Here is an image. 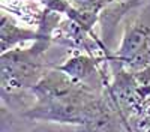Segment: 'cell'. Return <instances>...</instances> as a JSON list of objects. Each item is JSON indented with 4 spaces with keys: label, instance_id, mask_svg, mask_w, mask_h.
<instances>
[{
    "label": "cell",
    "instance_id": "1",
    "mask_svg": "<svg viewBox=\"0 0 150 132\" xmlns=\"http://www.w3.org/2000/svg\"><path fill=\"white\" fill-rule=\"evenodd\" d=\"M105 93L77 81L53 66L30 90L33 104L23 111V117L33 122L80 126L90 116Z\"/></svg>",
    "mask_w": 150,
    "mask_h": 132
},
{
    "label": "cell",
    "instance_id": "2",
    "mask_svg": "<svg viewBox=\"0 0 150 132\" xmlns=\"http://www.w3.org/2000/svg\"><path fill=\"white\" fill-rule=\"evenodd\" d=\"M51 38H42L32 42L30 47H18L2 53L0 72H2L3 95H17L30 92L53 65L47 62V51L51 47Z\"/></svg>",
    "mask_w": 150,
    "mask_h": 132
},
{
    "label": "cell",
    "instance_id": "6",
    "mask_svg": "<svg viewBox=\"0 0 150 132\" xmlns=\"http://www.w3.org/2000/svg\"><path fill=\"white\" fill-rule=\"evenodd\" d=\"M68 2L78 14L99 21L102 11L114 0H68Z\"/></svg>",
    "mask_w": 150,
    "mask_h": 132
},
{
    "label": "cell",
    "instance_id": "4",
    "mask_svg": "<svg viewBox=\"0 0 150 132\" xmlns=\"http://www.w3.org/2000/svg\"><path fill=\"white\" fill-rule=\"evenodd\" d=\"M122 129H126L123 117L107 89L90 116L83 125L77 126V132H120Z\"/></svg>",
    "mask_w": 150,
    "mask_h": 132
},
{
    "label": "cell",
    "instance_id": "3",
    "mask_svg": "<svg viewBox=\"0 0 150 132\" xmlns=\"http://www.w3.org/2000/svg\"><path fill=\"white\" fill-rule=\"evenodd\" d=\"M110 62L132 72L150 65V0L137 18L125 26L120 44Z\"/></svg>",
    "mask_w": 150,
    "mask_h": 132
},
{
    "label": "cell",
    "instance_id": "5",
    "mask_svg": "<svg viewBox=\"0 0 150 132\" xmlns=\"http://www.w3.org/2000/svg\"><path fill=\"white\" fill-rule=\"evenodd\" d=\"M51 38V33H48L42 29H29L20 26V24L12 20L9 15H2L0 21V41H2V53H6L14 48L23 47L27 42H36L42 38Z\"/></svg>",
    "mask_w": 150,
    "mask_h": 132
},
{
    "label": "cell",
    "instance_id": "8",
    "mask_svg": "<svg viewBox=\"0 0 150 132\" xmlns=\"http://www.w3.org/2000/svg\"><path fill=\"white\" fill-rule=\"evenodd\" d=\"M132 74H134V80H135L137 89H138L140 95L146 99H150V65L140 71L132 72Z\"/></svg>",
    "mask_w": 150,
    "mask_h": 132
},
{
    "label": "cell",
    "instance_id": "7",
    "mask_svg": "<svg viewBox=\"0 0 150 132\" xmlns=\"http://www.w3.org/2000/svg\"><path fill=\"white\" fill-rule=\"evenodd\" d=\"M126 132H150V99L144 102L141 114L128 125Z\"/></svg>",
    "mask_w": 150,
    "mask_h": 132
}]
</instances>
